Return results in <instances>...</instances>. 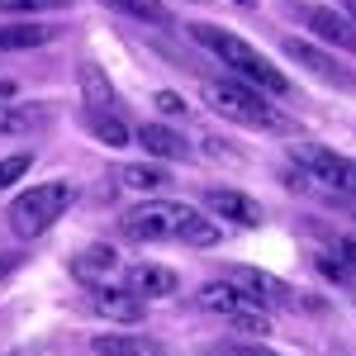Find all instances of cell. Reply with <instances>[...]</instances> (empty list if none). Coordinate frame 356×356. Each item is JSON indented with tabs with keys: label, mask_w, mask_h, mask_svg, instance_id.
<instances>
[{
	"label": "cell",
	"mask_w": 356,
	"mask_h": 356,
	"mask_svg": "<svg viewBox=\"0 0 356 356\" xmlns=\"http://www.w3.org/2000/svg\"><path fill=\"white\" fill-rule=\"evenodd\" d=\"M124 238L134 243H191V247H214L219 243V223L204 219L200 209L181 204V200H147V204H134L124 219Z\"/></svg>",
	"instance_id": "cell-1"
},
{
	"label": "cell",
	"mask_w": 356,
	"mask_h": 356,
	"mask_svg": "<svg viewBox=\"0 0 356 356\" xmlns=\"http://www.w3.org/2000/svg\"><path fill=\"white\" fill-rule=\"evenodd\" d=\"M204 105L233 124H243L252 134H295V119L266 100V90L257 86H238V81H204Z\"/></svg>",
	"instance_id": "cell-2"
},
{
	"label": "cell",
	"mask_w": 356,
	"mask_h": 356,
	"mask_svg": "<svg viewBox=\"0 0 356 356\" xmlns=\"http://www.w3.org/2000/svg\"><path fill=\"white\" fill-rule=\"evenodd\" d=\"M191 38L195 43H204L209 53H219L223 67H233L243 81H252L257 90H266V95H285L290 90V76L280 72V67H271V57L257 53L247 38H238V33H228V29H214V24H191Z\"/></svg>",
	"instance_id": "cell-3"
},
{
	"label": "cell",
	"mask_w": 356,
	"mask_h": 356,
	"mask_svg": "<svg viewBox=\"0 0 356 356\" xmlns=\"http://www.w3.org/2000/svg\"><path fill=\"white\" fill-rule=\"evenodd\" d=\"M72 200H76V191L67 181H43V186H29L24 195H15V204H10L5 219H10V228L19 238H43L72 209Z\"/></svg>",
	"instance_id": "cell-4"
},
{
	"label": "cell",
	"mask_w": 356,
	"mask_h": 356,
	"mask_svg": "<svg viewBox=\"0 0 356 356\" xmlns=\"http://www.w3.org/2000/svg\"><path fill=\"white\" fill-rule=\"evenodd\" d=\"M295 157L304 162V171H309L314 181H328L332 191L356 195V162L352 157H342V152H332V147H318V143H295Z\"/></svg>",
	"instance_id": "cell-5"
},
{
	"label": "cell",
	"mask_w": 356,
	"mask_h": 356,
	"mask_svg": "<svg viewBox=\"0 0 356 356\" xmlns=\"http://www.w3.org/2000/svg\"><path fill=\"white\" fill-rule=\"evenodd\" d=\"M81 309L95 314V318H105V323H143V318H147V300L134 295L129 285H124V290H114V285H90Z\"/></svg>",
	"instance_id": "cell-6"
},
{
	"label": "cell",
	"mask_w": 356,
	"mask_h": 356,
	"mask_svg": "<svg viewBox=\"0 0 356 356\" xmlns=\"http://www.w3.org/2000/svg\"><path fill=\"white\" fill-rule=\"evenodd\" d=\"M280 53L290 57V62H300V67L309 72V76H318V81L337 86V90H352V86H356V76H352V72H347V67H342V62H337L332 53L314 48L309 38H295V33H290V38H280Z\"/></svg>",
	"instance_id": "cell-7"
},
{
	"label": "cell",
	"mask_w": 356,
	"mask_h": 356,
	"mask_svg": "<svg viewBox=\"0 0 356 356\" xmlns=\"http://www.w3.org/2000/svg\"><path fill=\"white\" fill-rule=\"evenodd\" d=\"M195 300H200L204 314H219L223 323H228V318H238V314H247V309H261V304L252 300L247 290H238L233 280H209V285H200V295H195Z\"/></svg>",
	"instance_id": "cell-8"
},
{
	"label": "cell",
	"mask_w": 356,
	"mask_h": 356,
	"mask_svg": "<svg viewBox=\"0 0 356 356\" xmlns=\"http://www.w3.org/2000/svg\"><path fill=\"white\" fill-rule=\"evenodd\" d=\"M228 280H233L238 290H247L257 304H290V309H295V300H300L285 280H275V275H266V271H252V266H233Z\"/></svg>",
	"instance_id": "cell-9"
},
{
	"label": "cell",
	"mask_w": 356,
	"mask_h": 356,
	"mask_svg": "<svg viewBox=\"0 0 356 356\" xmlns=\"http://www.w3.org/2000/svg\"><path fill=\"white\" fill-rule=\"evenodd\" d=\"M204 204L219 214V219L238 223V228H257L261 223V204L243 191H228V186H214V191H204Z\"/></svg>",
	"instance_id": "cell-10"
},
{
	"label": "cell",
	"mask_w": 356,
	"mask_h": 356,
	"mask_svg": "<svg viewBox=\"0 0 356 356\" xmlns=\"http://www.w3.org/2000/svg\"><path fill=\"white\" fill-rule=\"evenodd\" d=\"M129 280V290L143 295V300H162V295H176V285H181V275L171 271V266H157V261H138L124 271Z\"/></svg>",
	"instance_id": "cell-11"
},
{
	"label": "cell",
	"mask_w": 356,
	"mask_h": 356,
	"mask_svg": "<svg viewBox=\"0 0 356 356\" xmlns=\"http://www.w3.org/2000/svg\"><path fill=\"white\" fill-rule=\"evenodd\" d=\"M304 19H309V29H314L318 38H328L332 48L356 53V24L347 19V15H337L332 5H309V10H304Z\"/></svg>",
	"instance_id": "cell-12"
},
{
	"label": "cell",
	"mask_w": 356,
	"mask_h": 356,
	"mask_svg": "<svg viewBox=\"0 0 356 356\" xmlns=\"http://www.w3.org/2000/svg\"><path fill=\"white\" fill-rule=\"evenodd\" d=\"M90 347L100 356H166V347L157 337H143V332H95Z\"/></svg>",
	"instance_id": "cell-13"
},
{
	"label": "cell",
	"mask_w": 356,
	"mask_h": 356,
	"mask_svg": "<svg viewBox=\"0 0 356 356\" xmlns=\"http://www.w3.org/2000/svg\"><path fill=\"white\" fill-rule=\"evenodd\" d=\"M114 271H119V252L110 243H95V247H86L81 257H72V275L86 280V285H105V275Z\"/></svg>",
	"instance_id": "cell-14"
},
{
	"label": "cell",
	"mask_w": 356,
	"mask_h": 356,
	"mask_svg": "<svg viewBox=\"0 0 356 356\" xmlns=\"http://www.w3.org/2000/svg\"><path fill=\"white\" fill-rule=\"evenodd\" d=\"M43 124H48V105H15V100L0 105V138H24Z\"/></svg>",
	"instance_id": "cell-15"
},
{
	"label": "cell",
	"mask_w": 356,
	"mask_h": 356,
	"mask_svg": "<svg viewBox=\"0 0 356 356\" xmlns=\"http://www.w3.org/2000/svg\"><path fill=\"white\" fill-rule=\"evenodd\" d=\"M138 143H143V152H152V157H171V162H186V157H191L186 138L176 134V129H166V124H143V129H138Z\"/></svg>",
	"instance_id": "cell-16"
},
{
	"label": "cell",
	"mask_w": 356,
	"mask_h": 356,
	"mask_svg": "<svg viewBox=\"0 0 356 356\" xmlns=\"http://www.w3.org/2000/svg\"><path fill=\"white\" fill-rule=\"evenodd\" d=\"M57 38V24H5L0 29V53H24V48H43Z\"/></svg>",
	"instance_id": "cell-17"
},
{
	"label": "cell",
	"mask_w": 356,
	"mask_h": 356,
	"mask_svg": "<svg viewBox=\"0 0 356 356\" xmlns=\"http://www.w3.org/2000/svg\"><path fill=\"white\" fill-rule=\"evenodd\" d=\"M81 100H86V110H114V86L110 76L95 67V62H81Z\"/></svg>",
	"instance_id": "cell-18"
},
{
	"label": "cell",
	"mask_w": 356,
	"mask_h": 356,
	"mask_svg": "<svg viewBox=\"0 0 356 356\" xmlns=\"http://www.w3.org/2000/svg\"><path fill=\"white\" fill-rule=\"evenodd\" d=\"M86 129L100 138L105 147H129V129L114 110H86Z\"/></svg>",
	"instance_id": "cell-19"
},
{
	"label": "cell",
	"mask_w": 356,
	"mask_h": 356,
	"mask_svg": "<svg viewBox=\"0 0 356 356\" xmlns=\"http://www.w3.org/2000/svg\"><path fill=\"white\" fill-rule=\"evenodd\" d=\"M105 5L124 10L129 19H143V24H171V19H176V15L166 10L162 0H105Z\"/></svg>",
	"instance_id": "cell-20"
},
{
	"label": "cell",
	"mask_w": 356,
	"mask_h": 356,
	"mask_svg": "<svg viewBox=\"0 0 356 356\" xmlns=\"http://www.w3.org/2000/svg\"><path fill=\"white\" fill-rule=\"evenodd\" d=\"M200 356H275V352L257 337H223V342H209Z\"/></svg>",
	"instance_id": "cell-21"
},
{
	"label": "cell",
	"mask_w": 356,
	"mask_h": 356,
	"mask_svg": "<svg viewBox=\"0 0 356 356\" xmlns=\"http://www.w3.org/2000/svg\"><path fill=\"white\" fill-rule=\"evenodd\" d=\"M119 181H124L129 191H162V186H166V171H162V166L134 162V166H119Z\"/></svg>",
	"instance_id": "cell-22"
},
{
	"label": "cell",
	"mask_w": 356,
	"mask_h": 356,
	"mask_svg": "<svg viewBox=\"0 0 356 356\" xmlns=\"http://www.w3.org/2000/svg\"><path fill=\"white\" fill-rule=\"evenodd\" d=\"M228 328L238 332V337H257V342H261V337L271 332V318H266L261 309H247V314H238V318H228Z\"/></svg>",
	"instance_id": "cell-23"
},
{
	"label": "cell",
	"mask_w": 356,
	"mask_h": 356,
	"mask_svg": "<svg viewBox=\"0 0 356 356\" xmlns=\"http://www.w3.org/2000/svg\"><path fill=\"white\" fill-rule=\"evenodd\" d=\"M29 166H33V152H10V157H0V191H10L15 181H24Z\"/></svg>",
	"instance_id": "cell-24"
},
{
	"label": "cell",
	"mask_w": 356,
	"mask_h": 356,
	"mask_svg": "<svg viewBox=\"0 0 356 356\" xmlns=\"http://www.w3.org/2000/svg\"><path fill=\"white\" fill-rule=\"evenodd\" d=\"M67 0H0V15H48V10H62Z\"/></svg>",
	"instance_id": "cell-25"
},
{
	"label": "cell",
	"mask_w": 356,
	"mask_h": 356,
	"mask_svg": "<svg viewBox=\"0 0 356 356\" xmlns=\"http://www.w3.org/2000/svg\"><path fill=\"white\" fill-rule=\"evenodd\" d=\"M162 114H186V100L176 95V90H157V100H152Z\"/></svg>",
	"instance_id": "cell-26"
},
{
	"label": "cell",
	"mask_w": 356,
	"mask_h": 356,
	"mask_svg": "<svg viewBox=\"0 0 356 356\" xmlns=\"http://www.w3.org/2000/svg\"><path fill=\"white\" fill-rule=\"evenodd\" d=\"M15 95H19V86H15V81H0V105H5V100H15Z\"/></svg>",
	"instance_id": "cell-27"
},
{
	"label": "cell",
	"mask_w": 356,
	"mask_h": 356,
	"mask_svg": "<svg viewBox=\"0 0 356 356\" xmlns=\"http://www.w3.org/2000/svg\"><path fill=\"white\" fill-rule=\"evenodd\" d=\"M15 271V257H0V275H10Z\"/></svg>",
	"instance_id": "cell-28"
},
{
	"label": "cell",
	"mask_w": 356,
	"mask_h": 356,
	"mask_svg": "<svg viewBox=\"0 0 356 356\" xmlns=\"http://www.w3.org/2000/svg\"><path fill=\"white\" fill-rule=\"evenodd\" d=\"M238 5H252V0H238Z\"/></svg>",
	"instance_id": "cell-29"
},
{
	"label": "cell",
	"mask_w": 356,
	"mask_h": 356,
	"mask_svg": "<svg viewBox=\"0 0 356 356\" xmlns=\"http://www.w3.org/2000/svg\"><path fill=\"white\" fill-rule=\"evenodd\" d=\"M352 15H356V0H352Z\"/></svg>",
	"instance_id": "cell-30"
}]
</instances>
